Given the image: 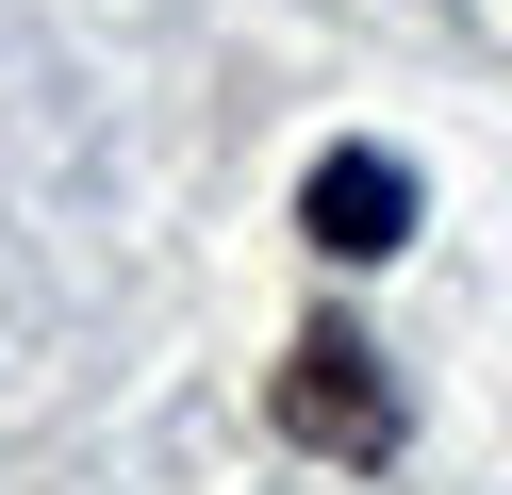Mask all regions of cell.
Here are the masks:
<instances>
[{"instance_id":"obj_1","label":"cell","mask_w":512,"mask_h":495,"mask_svg":"<svg viewBox=\"0 0 512 495\" xmlns=\"http://www.w3.org/2000/svg\"><path fill=\"white\" fill-rule=\"evenodd\" d=\"M265 413H281V446H298V462H347V479L397 462V380H380V347H364V330H331V314L281 347Z\"/></svg>"},{"instance_id":"obj_2","label":"cell","mask_w":512,"mask_h":495,"mask_svg":"<svg viewBox=\"0 0 512 495\" xmlns=\"http://www.w3.org/2000/svg\"><path fill=\"white\" fill-rule=\"evenodd\" d=\"M298 231H314L331 264H397V248H413V165H397V149H314Z\"/></svg>"}]
</instances>
